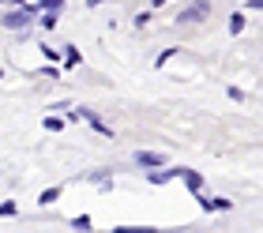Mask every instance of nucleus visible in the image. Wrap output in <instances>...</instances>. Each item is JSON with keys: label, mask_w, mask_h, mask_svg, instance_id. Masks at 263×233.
<instances>
[{"label": "nucleus", "mask_w": 263, "mask_h": 233, "mask_svg": "<svg viewBox=\"0 0 263 233\" xmlns=\"http://www.w3.org/2000/svg\"><path fill=\"white\" fill-rule=\"evenodd\" d=\"M226 94H230V102H245V91L241 87H226Z\"/></svg>", "instance_id": "nucleus-19"}, {"label": "nucleus", "mask_w": 263, "mask_h": 233, "mask_svg": "<svg viewBox=\"0 0 263 233\" xmlns=\"http://www.w3.org/2000/svg\"><path fill=\"white\" fill-rule=\"evenodd\" d=\"M0 4H8V0H0Z\"/></svg>", "instance_id": "nucleus-26"}, {"label": "nucleus", "mask_w": 263, "mask_h": 233, "mask_svg": "<svg viewBox=\"0 0 263 233\" xmlns=\"http://www.w3.org/2000/svg\"><path fill=\"white\" fill-rule=\"evenodd\" d=\"M177 181H184L188 192H199V188H203V173H196V169H188V166L177 169Z\"/></svg>", "instance_id": "nucleus-5"}, {"label": "nucleus", "mask_w": 263, "mask_h": 233, "mask_svg": "<svg viewBox=\"0 0 263 233\" xmlns=\"http://www.w3.org/2000/svg\"><path fill=\"white\" fill-rule=\"evenodd\" d=\"M136 166L139 169H158V166H170V158L162 151H147V147H139L136 151Z\"/></svg>", "instance_id": "nucleus-3"}, {"label": "nucleus", "mask_w": 263, "mask_h": 233, "mask_svg": "<svg viewBox=\"0 0 263 233\" xmlns=\"http://www.w3.org/2000/svg\"><path fill=\"white\" fill-rule=\"evenodd\" d=\"M57 200H61V185H53V188H45V192L38 195V203H42V207H49V203H57Z\"/></svg>", "instance_id": "nucleus-11"}, {"label": "nucleus", "mask_w": 263, "mask_h": 233, "mask_svg": "<svg viewBox=\"0 0 263 233\" xmlns=\"http://www.w3.org/2000/svg\"><path fill=\"white\" fill-rule=\"evenodd\" d=\"M151 15H154L151 8H147V11H139V15H136V27H147V23H151Z\"/></svg>", "instance_id": "nucleus-20"}, {"label": "nucleus", "mask_w": 263, "mask_h": 233, "mask_svg": "<svg viewBox=\"0 0 263 233\" xmlns=\"http://www.w3.org/2000/svg\"><path fill=\"white\" fill-rule=\"evenodd\" d=\"M245 8H248V11H263V0H248Z\"/></svg>", "instance_id": "nucleus-21"}, {"label": "nucleus", "mask_w": 263, "mask_h": 233, "mask_svg": "<svg viewBox=\"0 0 263 233\" xmlns=\"http://www.w3.org/2000/svg\"><path fill=\"white\" fill-rule=\"evenodd\" d=\"M0 79H4V71H0Z\"/></svg>", "instance_id": "nucleus-25"}, {"label": "nucleus", "mask_w": 263, "mask_h": 233, "mask_svg": "<svg viewBox=\"0 0 263 233\" xmlns=\"http://www.w3.org/2000/svg\"><path fill=\"white\" fill-rule=\"evenodd\" d=\"M83 120H87V124H90L94 132H98V136H109V139H113V128L105 124V120H102L98 113H94V109H87V105H83Z\"/></svg>", "instance_id": "nucleus-6"}, {"label": "nucleus", "mask_w": 263, "mask_h": 233, "mask_svg": "<svg viewBox=\"0 0 263 233\" xmlns=\"http://www.w3.org/2000/svg\"><path fill=\"white\" fill-rule=\"evenodd\" d=\"M83 181H90L98 192H113V173L109 169H90V173H83Z\"/></svg>", "instance_id": "nucleus-4"}, {"label": "nucleus", "mask_w": 263, "mask_h": 233, "mask_svg": "<svg viewBox=\"0 0 263 233\" xmlns=\"http://www.w3.org/2000/svg\"><path fill=\"white\" fill-rule=\"evenodd\" d=\"M34 15H38V4H34V0H27L23 8H8L4 15H0V27L11 30V34H19V30H27L30 23H34Z\"/></svg>", "instance_id": "nucleus-1"}, {"label": "nucleus", "mask_w": 263, "mask_h": 233, "mask_svg": "<svg viewBox=\"0 0 263 233\" xmlns=\"http://www.w3.org/2000/svg\"><path fill=\"white\" fill-rule=\"evenodd\" d=\"M177 53H181V49H177V45H170V49H162V53L154 57V68H165V60H170V57H177Z\"/></svg>", "instance_id": "nucleus-13"}, {"label": "nucleus", "mask_w": 263, "mask_h": 233, "mask_svg": "<svg viewBox=\"0 0 263 233\" xmlns=\"http://www.w3.org/2000/svg\"><path fill=\"white\" fill-rule=\"evenodd\" d=\"M11 214H19V203L15 200H4V203H0V218H11Z\"/></svg>", "instance_id": "nucleus-16"}, {"label": "nucleus", "mask_w": 263, "mask_h": 233, "mask_svg": "<svg viewBox=\"0 0 263 233\" xmlns=\"http://www.w3.org/2000/svg\"><path fill=\"white\" fill-rule=\"evenodd\" d=\"M71 229H94L90 214H76V218H71Z\"/></svg>", "instance_id": "nucleus-17"}, {"label": "nucleus", "mask_w": 263, "mask_h": 233, "mask_svg": "<svg viewBox=\"0 0 263 233\" xmlns=\"http://www.w3.org/2000/svg\"><path fill=\"white\" fill-rule=\"evenodd\" d=\"M211 211H218V214L233 211V200H230V195H211Z\"/></svg>", "instance_id": "nucleus-9"}, {"label": "nucleus", "mask_w": 263, "mask_h": 233, "mask_svg": "<svg viewBox=\"0 0 263 233\" xmlns=\"http://www.w3.org/2000/svg\"><path fill=\"white\" fill-rule=\"evenodd\" d=\"M241 30H245V11H233V15H230V34L237 38Z\"/></svg>", "instance_id": "nucleus-12"}, {"label": "nucleus", "mask_w": 263, "mask_h": 233, "mask_svg": "<svg viewBox=\"0 0 263 233\" xmlns=\"http://www.w3.org/2000/svg\"><path fill=\"white\" fill-rule=\"evenodd\" d=\"M42 76H45V79H61V64H45Z\"/></svg>", "instance_id": "nucleus-18"}, {"label": "nucleus", "mask_w": 263, "mask_h": 233, "mask_svg": "<svg viewBox=\"0 0 263 233\" xmlns=\"http://www.w3.org/2000/svg\"><path fill=\"white\" fill-rule=\"evenodd\" d=\"M42 124H45V132H61V128L68 124V120H64V117H53V113H49V117L42 120Z\"/></svg>", "instance_id": "nucleus-15"}, {"label": "nucleus", "mask_w": 263, "mask_h": 233, "mask_svg": "<svg viewBox=\"0 0 263 233\" xmlns=\"http://www.w3.org/2000/svg\"><path fill=\"white\" fill-rule=\"evenodd\" d=\"M8 4H11V8H23V4H27V0H8Z\"/></svg>", "instance_id": "nucleus-24"}, {"label": "nucleus", "mask_w": 263, "mask_h": 233, "mask_svg": "<svg viewBox=\"0 0 263 233\" xmlns=\"http://www.w3.org/2000/svg\"><path fill=\"white\" fill-rule=\"evenodd\" d=\"M162 4H165V0H151V11H158Z\"/></svg>", "instance_id": "nucleus-22"}, {"label": "nucleus", "mask_w": 263, "mask_h": 233, "mask_svg": "<svg viewBox=\"0 0 263 233\" xmlns=\"http://www.w3.org/2000/svg\"><path fill=\"white\" fill-rule=\"evenodd\" d=\"M211 11H214L211 0H188V4L173 15V27H196V23H207Z\"/></svg>", "instance_id": "nucleus-2"}, {"label": "nucleus", "mask_w": 263, "mask_h": 233, "mask_svg": "<svg viewBox=\"0 0 263 233\" xmlns=\"http://www.w3.org/2000/svg\"><path fill=\"white\" fill-rule=\"evenodd\" d=\"M61 53H64V57H61V64H64V68H76L79 60H83V57H79V45H64Z\"/></svg>", "instance_id": "nucleus-8"}, {"label": "nucleus", "mask_w": 263, "mask_h": 233, "mask_svg": "<svg viewBox=\"0 0 263 233\" xmlns=\"http://www.w3.org/2000/svg\"><path fill=\"white\" fill-rule=\"evenodd\" d=\"M38 11H64V0H34Z\"/></svg>", "instance_id": "nucleus-14"}, {"label": "nucleus", "mask_w": 263, "mask_h": 233, "mask_svg": "<svg viewBox=\"0 0 263 233\" xmlns=\"http://www.w3.org/2000/svg\"><path fill=\"white\" fill-rule=\"evenodd\" d=\"M42 57H45V64H61L64 53H61V49H53L49 42H42Z\"/></svg>", "instance_id": "nucleus-10"}, {"label": "nucleus", "mask_w": 263, "mask_h": 233, "mask_svg": "<svg viewBox=\"0 0 263 233\" xmlns=\"http://www.w3.org/2000/svg\"><path fill=\"white\" fill-rule=\"evenodd\" d=\"M105 4V0H87V8H102Z\"/></svg>", "instance_id": "nucleus-23"}, {"label": "nucleus", "mask_w": 263, "mask_h": 233, "mask_svg": "<svg viewBox=\"0 0 263 233\" xmlns=\"http://www.w3.org/2000/svg\"><path fill=\"white\" fill-rule=\"evenodd\" d=\"M34 23H38V27L42 30H57V27H61V11H38V15H34Z\"/></svg>", "instance_id": "nucleus-7"}]
</instances>
